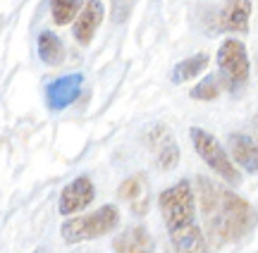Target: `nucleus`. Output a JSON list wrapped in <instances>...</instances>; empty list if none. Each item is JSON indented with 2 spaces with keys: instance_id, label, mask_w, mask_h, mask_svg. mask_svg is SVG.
I'll return each mask as SVG.
<instances>
[{
  "instance_id": "nucleus-18",
  "label": "nucleus",
  "mask_w": 258,
  "mask_h": 253,
  "mask_svg": "<svg viewBox=\"0 0 258 253\" xmlns=\"http://www.w3.org/2000/svg\"><path fill=\"white\" fill-rule=\"evenodd\" d=\"M34 253H53V251H50L48 246H38V248H36V251H34Z\"/></svg>"
},
{
  "instance_id": "nucleus-4",
  "label": "nucleus",
  "mask_w": 258,
  "mask_h": 253,
  "mask_svg": "<svg viewBox=\"0 0 258 253\" xmlns=\"http://www.w3.org/2000/svg\"><path fill=\"white\" fill-rule=\"evenodd\" d=\"M189 136H191L194 150L201 155V160L218 177L225 179V182H230V184H237V182H239L241 175H239V170H237V165L232 162V158L227 155V150L222 148L220 141L215 139L213 134H208L206 129L194 127V129H189Z\"/></svg>"
},
{
  "instance_id": "nucleus-8",
  "label": "nucleus",
  "mask_w": 258,
  "mask_h": 253,
  "mask_svg": "<svg viewBox=\"0 0 258 253\" xmlns=\"http://www.w3.org/2000/svg\"><path fill=\"white\" fill-rule=\"evenodd\" d=\"M101 24H103V3L101 0H86L72 27V34L77 38V43L79 46H89Z\"/></svg>"
},
{
  "instance_id": "nucleus-10",
  "label": "nucleus",
  "mask_w": 258,
  "mask_h": 253,
  "mask_svg": "<svg viewBox=\"0 0 258 253\" xmlns=\"http://www.w3.org/2000/svg\"><path fill=\"white\" fill-rule=\"evenodd\" d=\"M230 158L246 172H258V141L246 134H232L230 136Z\"/></svg>"
},
{
  "instance_id": "nucleus-11",
  "label": "nucleus",
  "mask_w": 258,
  "mask_h": 253,
  "mask_svg": "<svg viewBox=\"0 0 258 253\" xmlns=\"http://www.w3.org/2000/svg\"><path fill=\"white\" fill-rule=\"evenodd\" d=\"M249 17H251V0H230L220 12V29L244 34L249 29Z\"/></svg>"
},
{
  "instance_id": "nucleus-17",
  "label": "nucleus",
  "mask_w": 258,
  "mask_h": 253,
  "mask_svg": "<svg viewBox=\"0 0 258 253\" xmlns=\"http://www.w3.org/2000/svg\"><path fill=\"white\" fill-rule=\"evenodd\" d=\"M156 162H158V167H163V170H170V167H175L177 165V160H179V148L175 146V141L170 139V134L165 131V136H163V141H160V146H158L156 150Z\"/></svg>"
},
{
  "instance_id": "nucleus-7",
  "label": "nucleus",
  "mask_w": 258,
  "mask_h": 253,
  "mask_svg": "<svg viewBox=\"0 0 258 253\" xmlns=\"http://www.w3.org/2000/svg\"><path fill=\"white\" fill-rule=\"evenodd\" d=\"M84 76L82 74H67L50 81L46 89V103L50 110H64L79 98L82 94Z\"/></svg>"
},
{
  "instance_id": "nucleus-12",
  "label": "nucleus",
  "mask_w": 258,
  "mask_h": 253,
  "mask_svg": "<svg viewBox=\"0 0 258 253\" xmlns=\"http://www.w3.org/2000/svg\"><path fill=\"white\" fill-rule=\"evenodd\" d=\"M117 194H120V198H124V201H129L132 206H134V213H146V206H148V189H146V177L144 175H134V177L124 179L120 184V189H117Z\"/></svg>"
},
{
  "instance_id": "nucleus-14",
  "label": "nucleus",
  "mask_w": 258,
  "mask_h": 253,
  "mask_svg": "<svg viewBox=\"0 0 258 253\" xmlns=\"http://www.w3.org/2000/svg\"><path fill=\"white\" fill-rule=\"evenodd\" d=\"M206 67H208V55H206V53L186 57V60H182V62H177V67L172 69V81H175V84L191 81V79H196V76L201 74Z\"/></svg>"
},
{
  "instance_id": "nucleus-6",
  "label": "nucleus",
  "mask_w": 258,
  "mask_h": 253,
  "mask_svg": "<svg viewBox=\"0 0 258 253\" xmlns=\"http://www.w3.org/2000/svg\"><path fill=\"white\" fill-rule=\"evenodd\" d=\"M96 198V189H93V182L86 175L72 179L67 187L62 189L60 194V203H57V210L60 215L72 217L77 213H82L84 208L91 206V201Z\"/></svg>"
},
{
  "instance_id": "nucleus-1",
  "label": "nucleus",
  "mask_w": 258,
  "mask_h": 253,
  "mask_svg": "<svg viewBox=\"0 0 258 253\" xmlns=\"http://www.w3.org/2000/svg\"><path fill=\"white\" fill-rule=\"evenodd\" d=\"M256 227V210L246 198L234 194L230 189H222L220 208L206 222V241L220 248L232 241H241Z\"/></svg>"
},
{
  "instance_id": "nucleus-3",
  "label": "nucleus",
  "mask_w": 258,
  "mask_h": 253,
  "mask_svg": "<svg viewBox=\"0 0 258 253\" xmlns=\"http://www.w3.org/2000/svg\"><path fill=\"white\" fill-rule=\"evenodd\" d=\"M117 225H120V210L115 206H101L89 215L70 217L60 227V234L67 244H82V241H93L110 234Z\"/></svg>"
},
{
  "instance_id": "nucleus-13",
  "label": "nucleus",
  "mask_w": 258,
  "mask_h": 253,
  "mask_svg": "<svg viewBox=\"0 0 258 253\" xmlns=\"http://www.w3.org/2000/svg\"><path fill=\"white\" fill-rule=\"evenodd\" d=\"M38 57H41V62L48 67H57L62 65L64 60V43L60 41V36L57 34H53V31H41L38 34Z\"/></svg>"
},
{
  "instance_id": "nucleus-5",
  "label": "nucleus",
  "mask_w": 258,
  "mask_h": 253,
  "mask_svg": "<svg viewBox=\"0 0 258 253\" xmlns=\"http://www.w3.org/2000/svg\"><path fill=\"white\" fill-rule=\"evenodd\" d=\"M218 69H220V81L225 86H241L249 79V55L246 48L237 38H227L222 41L220 50H218Z\"/></svg>"
},
{
  "instance_id": "nucleus-2",
  "label": "nucleus",
  "mask_w": 258,
  "mask_h": 253,
  "mask_svg": "<svg viewBox=\"0 0 258 253\" xmlns=\"http://www.w3.org/2000/svg\"><path fill=\"white\" fill-rule=\"evenodd\" d=\"M158 206H160V215L170 234L196 225V196H194L191 182L182 179L172 187H167L165 191H160Z\"/></svg>"
},
{
  "instance_id": "nucleus-16",
  "label": "nucleus",
  "mask_w": 258,
  "mask_h": 253,
  "mask_svg": "<svg viewBox=\"0 0 258 253\" xmlns=\"http://www.w3.org/2000/svg\"><path fill=\"white\" fill-rule=\"evenodd\" d=\"M220 84H222L220 76L211 74L194 86L191 91H189V96H191L194 101H206V103H208V101H215V98L220 96Z\"/></svg>"
},
{
  "instance_id": "nucleus-9",
  "label": "nucleus",
  "mask_w": 258,
  "mask_h": 253,
  "mask_svg": "<svg viewBox=\"0 0 258 253\" xmlns=\"http://www.w3.org/2000/svg\"><path fill=\"white\" fill-rule=\"evenodd\" d=\"M112 251L115 253H156V244H153L151 232L144 225H132L115 236Z\"/></svg>"
},
{
  "instance_id": "nucleus-15",
  "label": "nucleus",
  "mask_w": 258,
  "mask_h": 253,
  "mask_svg": "<svg viewBox=\"0 0 258 253\" xmlns=\"http://www.w3.org/2000/svg\"><path fill=\"white\" fill-rule=\"evenodd\" d=\"M84 3L86 0H50V17L57 27H67L82 12Z\"/></svg>"
}]
</instances>
